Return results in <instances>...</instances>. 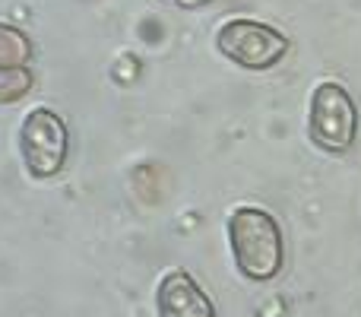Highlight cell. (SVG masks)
<instances>
[{
    "label": "cell",
    "instance_id": "6",
    "mask_svg": "<svg viewBox=\"0 0 361 317\" xmlns=\"http://www.w3.org/2000/svg\"><path fill=\"white\" fill-rule=\"evenodd\" d=\"M32 89V70L23 64H0V105H13Z\"/></svg>",
    "mask_w": 361,
    "mask_h": 317
},
{
    "label": "cell",
    "instance_id": "7",
    "mask_svg": "<svg viewBox=\"0 0 361 317\" xmlns=\"http://www.w3.org/2000/svg\"><path fill=\"white\" fill-rule=\"evenodd\" d=\"M32 61V42L25 38V32H19L16 25L0 23V64H29Z\"/></svg>",
    "mask_w": 361,
    "mask_h": 317
},
{
    "label": "cell",
    "instance_id": "8",
    "mask_svg": "<svg viewBox=\"0 0 361 317\" xmlns=\"http://www.w3.org/2000/svg\"><path fill=\"white\" fill-rule=\"evenodd\" d=\"M178 4L190 10V6H203V4H212V0H178Z\"/></svg>",
    "mask_w": 361,
    "mask_h": 317
},
{
    "label": "cell",
    "instance_id": "4",
    "mask_svg": "<svg viewBox=\"0 0 361 317\" xmlns=\"http://www.w3.org/2000/svg\"><path fill=\"white\" fill-rule=\"evenodd\" d=\"M216 48L244 70H269L288 54V38L257 19H228L216 32Z\"/></svg>",
    "mask_w": 361,
    "mask_h": 317
},
{
    "label": "cell",
    "instance_id": "1",
    "mask_svg": "<svg viewBox=\"0 0 361 317\" xmlns=\"http://www.w3.org/2000/svg\"><path fill=\"white\" fill-rule=\"evenodd\" d=\"M228 244L241 276L254 282H267L279 276L282 261H286V244H282L279 222L267 210L238 206L228 216Z\"/></svg>",
    "mask_w": 361,
    "mask_h": 317
},
{
    "label": "cell",
    "instance_id": "5",
    "mask_svg": "<svg viewBox=\"0 0 361 317\" xmlns=\"http://www.w3.org/2000/svg\"><path fill=\"white\" fill-rule=\"evenodd\" d=\"M159 317H216V308L206 299L187 270H169L156 292Z\"/></svg>",
    "mask_w": 361,
    "mask_h": 317
},
{
    "label": "cell",
    "instance_id": "2",
    "mask_svg": "<svg viewBox=\"0 0 361 317\" xmlns=\"http://www.w3.org/2000/svg\"><path fill=\"white\" fill-rule=\"evenodd\" d=\"M307 133L324 152H349L358 137V108L339 83H320L311 95Z\"/></svg>",
    "mask_w": 361,
    "mask_h": 317
},
{
    "label": "cell",
    "instance_id": "3",
    "mask_svg": "<svg viewBox=\"0 0 361 317\" xmlns=\"http://www.w3.org/2000/svg\"><path fill=\"white\" fill-rule=\"evenodd\" d=\"M70 152V131L51 108H35L19 127V156L32 178H54Z\"/></svg>",
    "mask_w": 361,
    "mask_h": 317
}]
</instances>
